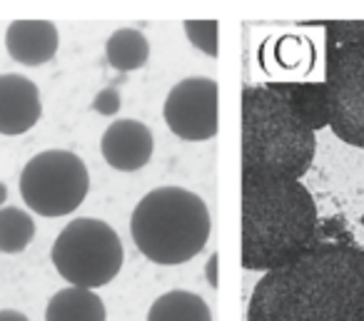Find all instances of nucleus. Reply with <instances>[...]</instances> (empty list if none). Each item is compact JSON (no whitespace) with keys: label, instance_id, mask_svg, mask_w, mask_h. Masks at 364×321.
<instances>
[{"label":"nucleus","instance_id":"obj_1","mask_svg":"<svg viewBox=\"0 0 364 321\" xmlns=\"http://www.w3.org/2000/svg\"><path fill=\"white\" fill-rule=\"evenodd\" d=\"M247 321H364V251L317 244L264 271Z\"/></svg>","mask_w":364,"mask_h":321},{"label":"nucleus","instance_id":"obj_2","mask_svg":"<svg viewBox=\"0 0 364 321\" xmlns=\"http://www.w3.org/2000/svg\"><path fill=\"white\" fill-rule=\"evenodd\" d=\"M317 207L297 180H242V266L269 271L309 246Z\"/></svg>","mask_w":364,"mask_h":321},{"label":"nucleus","instance_id":"obj_3","mask_svg":"<svg viewBox=\"0 0 364 321\" xmlns=\"http://www.w3.org/2000/svg\"><path fill=\"white\" fill-rule=\"evenodd\" d=\"M317 150L314 132L274 87L242 90V180H299Z\"/></svg>","mask_w":364,"mask_h":321},{"label":"nucleus","instance_id":"obj_4","mask_svg":"<svg viewBox=\"0 0 364 321\" xmlns=\"http://www.w3.org/2000/svg\"><path fill=\"white\" fill-rule=\"evenodd\" d=\"M210 210L195 192L182 187H157L137 202L130 232L137 249L155 264H185L205 249L210 239Z\"/></svg>","mask_w":364,"mask_h":321},{"label":"nucleus","instance_id":"obj_5","mask_svg":"<svg viewBox=\"0 0 364 321\" xmlns=\"http://www.w3.org/2000/svg\"><path fill=\"white\" fill-rule=\"evenodd\" d=\"M122 241L107 222L80 217L68 222L53 244L50 259L58 274L70 286L97 289L105 286L122 269Z\"/></svg>","mask_w":364,"mask_h":321},{"label":"nucleus","instance_id":"obj_6","mask_svg":"<svg viewBox=\"0 0 364 321\" xmlns=\"http://www.w3.org/2000/svg\"><path fill=\"white\" fill-rule=\"evenodd\" d=\"M90 190L87 167L75 152L46 150L21 172V195L28 210L41 217L73 214Z\"/></svg>","mask_w":364,"mask_h":321},{"label":"nucleus","instance_id":"obj_7","mask_svg":"<svg viewBox=\"0 0 364 321\" xmlns=\"http://www.w3.org/2000/svg\"><path fill=\"white\" fill-rule=\"evenodd\" d=\"M324 92L334 135L364 147V45H339L329 53Z\"/></svg>","mask_w":364,"mask_h":321},{"label":"nucleus","instance_id":"obj_8","mask_svg":"<svg viewBox=\"0 0 364 321\" xmlns=\"http://www.w3.org/2000/svg\"><path fill=\"white\" fill-rule=\"evenodd\" d=\"M220 90L213 77H185L180 80L165 100V122L180 140L203 142L218 135L220 122Z\"/></svg>","mask_w":364,"mask_h":321},{"label":"nucleus","instance_id":"obj_9","mask_svg":"<svg viewBox=\"0 0 364 321\" xmlns=\"http://www.w3.org/2000/svg\"><path fill=\"white\" fill-rule=\"evenodd\" d=\"M43 102L38 85L26 75H0V135H26L38 125Z\"/></svg>","mask_w":364,"mask_h":321},{"label":"nucleus","instance_id":"obj_10","mask_svg":"<svg viewBox=\"0 0 364 321\" xmlns=\"http://www.w3.org/2000/svg\"><path fill=\"white\" fill-rule=\"evenodd\" d=\"M152 132L137 120H117L105 130L100 152L112 170L135 172L145 167L152 157Z\"/></svg>","mask_w":364,"mask_h":321},{"label":"nucleus","instance_id":"obj_11","mask_svg":"<svg viewBox=\"0 0 364 321\" xmlns=\"http://www.w3.org/2000/svg\"><path fill=\"white\" fill-rule=\"evenodd\" d=\"M60 36L58 28L48 21H16L8 26L6 48L16 62L28 67L46 65L55 58Z\"/></svg>","mask_w":364,"mask_h":321},{"label":"nucleus","instance_id":"obj_12","mask_svg":"<svg viewBox=\"0 0 364 321\" xmlns=\"http://www.w3.org/2000/svg\"><path fill=\"white\" fill-rule=\"evenodd\" d=\"M46 321H105V304L92 289L68 286L48 301Z\"/></svg>","mask_w":364,"mask_h":321},{"label":"nucleus","instance_id":"obj_13","mask_svg":"<svg viewBox=\"0 0 364 321\" xmlns=\"http://www.w3.org/2000/svg\"><path fill=\"white\" fill-rule=\"evenodd\" d=\"M147 321H213L208 301L193 291H167L147 311Z\"/></svg>","mask_w":364,"mask_h":321},{"label":"nucleus","instance_id":"obj_14","mask_svg":"<svg viewBox=\"0 0 364 321\" xmlns=\"http://www.w3.org/2000/svg\"><path fill=\"white\" fill-rule=\"evenodd\" d=\"M105 58L110 67L120 72L140 70L150 58V43L135 28H120L105 43Z\"/></svg>","mask_w":364,"mask_h":321},{"label":"nucleus","instance_id":"obj_15","mask_svg":"<svg viewBox=\"0 0 364 321\" xmlns=\"http://www.w3.org/2000/svg\"><path fill=\"white\" fill-rule=\"evenodd\" d=\"M274 90L289 102L294 115H297L312 132H314V127H322L329 122L324 85H292V87H287V90H279V87H274Z\"/></svg>","mask_w":364,"mask_h":321},{"label":"nucleus","instance_id":"obj_16","mask_svg":"<svg viewBox=\"0 0 364 321\" xmlns=\"http://www.w3.org/2000/svg\"><path fill=\"white\" fill-rule=\"evenodd\" d=\"M36 236V222L18 207H0V251L21 254Z\"/></svg>","mask_w":364,"mask_h":321},{"label":"nucleus","instance_id":"obj_17","mask_svg":"<svg viewBox=\"0 0 364 321\" xmlns=\"http://www.w3.org/2000/svg\"><path fill=\"white\" fill-rule=\"evenodd\" d=\"M185 36L190 38L198 50L208 53L210 58H218V36L220 26L215 21H188L185 23Z\"/></svg>","mask_w":364,"mask_h":321},{"label":"nucleus","instance_id":"obj_18","mask_svg":"<svg viewBox=\"0 0 364 321\" xmlns=\"http://www.w3.org/2000/svg\"><path fill=\"white\" fill-rule=\"evenodd\" d=\"M329 38L339 45H364V23H329Z\"/></svg>","mask_w":364,"mask_h":321},{"label":"nucleus","instance_id":"obj_19","mask_svg":"<svg viewBox=\"0 0 364 321\" xmlns=\"http://www.w3.org/2000/svg\"><path fill=\"white\" fill-rule=\"evenodd\" d=\"M92 107H95L100 115H112V112H117V107H120V95H117L115 87H105L102 92H97Z\"/></svg>","mask_w":364,"mask_h":321},{"label":"nucleus","instance_id":"obj_20","mask_svg":"<svg viewBox=\"0 0 364 321\" xmlns=\"http://www.w3.org/2000/svg\"><path fill=\"white\" fill-rule=\"evenodd\" d=\"M0 321H31V319L16 309H0Z\"/></svg>","mask_w":364,"mask_h":321},{"label":"nucleus","instance_id":"obj_21","mask_svg":"<svg viewBox=\"0 0 364 321\" xmlns=\"http://www.w3.org/2000/svg\"><path fill=\"white\" fill-rule=\"evenodd\" d=\"M210 284L213 286H218V254H213L210 256Z\"/></svg>","mask_w":364,"mask_h":321},{"label":"nucleus","instance_id":"obj_22","mask_svg":"<svg viewBox=\"0 0 364 321\" xmlns=\"http://www.w3.org/2000/svg\"><path fill=\"white\" fill-rule=\"evenodd\" d=\"M6 200H8V187L3 185V182H0V207L6 205Z\"/></svg>","mask_w":364,"mask_h":321}]
</instances>
